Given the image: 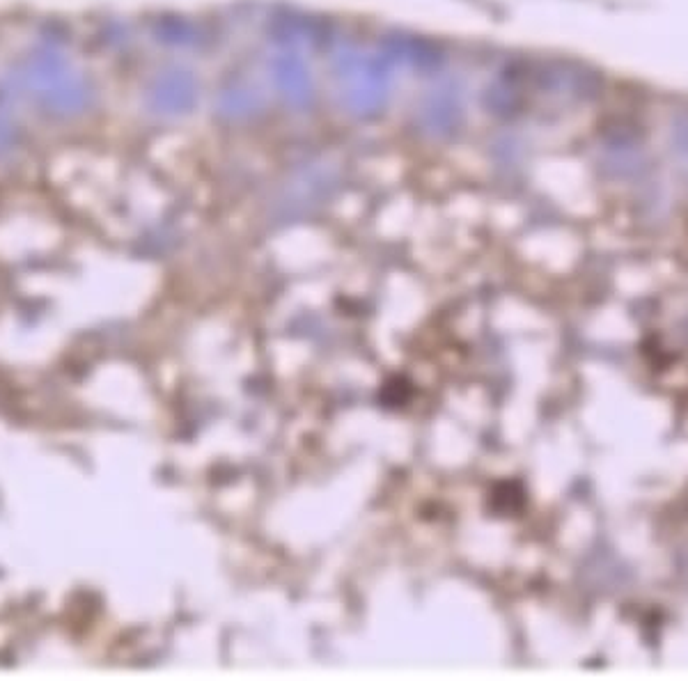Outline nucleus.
I'll use <instances>...</instances> for the list:
<instances>
[{
	"label": "nucleus",
	"mask_w": 688,
	"mask_h": 681,
	"mask_svg": "<svg viewBox=\"0 0 688 681\" xmlns=\"http://www.w3.org/2000/svg\"><path fill=\"white\" fill-rule=\"evenodd\" d=\"M273 81L278 90L296 106H303L312 95L308 69L296 56H283L273 62Z\"/></svg>",
	"instance_id": "1"
},
{
	"label": "nucleus",
	"mask_w": 688,
	"mask_h": 681,
	"mask_svg": "<svg viewBox=\"0 0 688 681\" xmlns=\"http://www.w3.org/2000/svg\"><path fill=\"white\" fill-rule=\"evenodd\" d=\"M459 113V108L452 104L450 99H434L432 104L425 108L427 122L432 129H450L455 124V115Z\"/></svg>",
	"instance_id": "2"
}]
</instances>
